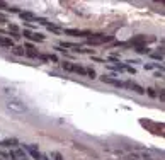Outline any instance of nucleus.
<instances>
[{
  "mask_svg": "<svg viewBox=\"0 0 165 160\" xmlns=\"http://www.w3.org/2000/svg\"><path fill=\"white\" fill-rule=\"evenodd\" d=\"M7 109L12 112H17V114H22V112H27V106L22 102V101H17V99H12V101H7Z\"/></svg>",
  "mask_w": 165,
  "mask_h": 160,
  "instance_id": "nucleus-1",
  "label": "nucleus"
},
{
  "mask_svg": "<svg viewBox=\"0 0 165 160\" xmlns=\"http://www.w3.org/2000/svg\"><path fill=\"white\" fill-rule=\"evenodd\" d=\"M112 36H106V34H92L90 38H87V43L92 46H97V45H106V43L112 41Z\"/></svg>",
  "mask_w": 165,
  "mask_h": 160,
  "instance_id": "nucleus-2",
  "label": "nucleus"
},
{
  "mask_svg": "<svg viewBox=\"0 0 165 160\" xmlns=\"http://www.w3.org/2000/svg\"><path fill=\"white\" fill-rule=\"evenodd\" d=\"M62 67H63V70H65V72L85 75V67H80V65H77V63H71V61H62Z\"/></svg>",
  "mask_w": 165,
  "mask_h": 160,
  "instance_id": "nucleus-3",
  "label": "nucleus"
},
{
  "mask_svg": "<svg viewBox=\"0 0 165 160\" xmlns=\"http://www.w3.org/2000/svg\"><path fill=\"white\" fill-rule=\"evenodd\" d=\"M150 41H153L152 36H148V38H146L145 34H141V36H138V38H133L131 41H130V45H133V46H146Z\"/></svg>",
  "mask_w": 165,
  "mask_h": 160,
  "instance_id": "nucleus-4",
  "label": "nucleus"
},
{
  "mask_svg": "<svg viewBox=\"0 0 165 160\" xmlns=\"http://www.w3.org/2000/svg\"><path fill=\"white\" fill-rule=\"evenodd\" d=\"M124 89H131L133 92H136V94H145V89H143L141 85H138V83H135V82H131V80H126L124 82Z\"/></svg>",
  "mask_w": 165,
  "mask_h": 160,
  "instance_id": "nucleus-5",
  "label": "nucleus"
},
{
  "mask_svg": "<svg viewBox=\"0 0 165 160\" xmlns=\"http://www.w3.org/2000/svg\"><path fill=\"white\" fill-rule=\"evenodd\" d=\"M100 80H102L104 83H109V85H114V87H121V89L124 87V82H123V80L111 78V77H106V75H102V77H100Z\"/></svg>",
  "mask_w": 165,
  "mask_h": 160,
  "instance_id": "nucleus-6",
  "label": "nucleus"
},
{
  "mask_svg": "<svg viewBox=\"0 0 165 160\" xmlns=\"http://www.w3.org/2000/svg\"><path fill=\"white\" fill-rule=\"evenodd\" d=\"M65 34H68V36H92L89 31H80V29H65Z\"/></svg>",
  "mask_w": 165,
  "mask_h": 160,
  "instance_id": "nucleus-7",
  "label": "nucleus"
},
{
  "mask_svg": "<svg viewBox=\"0 0 165 160\" xmlns=\"http://www.w3.org/2000/svg\"><path fill=\"white\" fill-rule=\"evenodd\" d=\"M19 17H21V19H24L26 22H29V21H36V17H38V16H34L33 12H19Z\"/></svg>",
  "mask_w": 165,
  "mask_h": 160,
  "instance_id": "nucleus-8",
  "label": "nucleus"
},
{
  "mask_svg": "<svg viewBox=\"0 0 165 160\" xmlns=\"http://www.w3.org/2000/svg\"><path fill=\"white\" fill-rule=\"evenodd\" d=\"M2 145H5V147H17V145H19V141L16 140V138H7V140H3L2 141Z\"/></svg>",
  "mask_w": 165,
  "mask_h": 160,
  "instance_id": "nucleus-9",
  "label": "nucleus"
},
{
  "mask_svg": "<svg viewBox=\"0 0 165 160\" xmlns=\"http://www.w3.org/2000/svg\"><path fill=\"white\" fill-rule=\"evenodd\" d=\"M29 39H31V41L41 43V41H44V34H41V32H33V34L29 36Z\"/></svg>",
  "mask_w": 165,
  "mask_h": 160,
  "instance_id": "nucleus-10",
  "label": "nucleus"
},
{
  "mask_svg": "<svg viewBox=\"0 0 165 160\" xmlns=\"http://www.w3.org/2000/svg\"><path fill=\"white\" fill-rule=\"evenodd\" d=\"M85 75L89 78H97V73H95V70L92 67H85Z\"/></svg>",
  "mask_w": 165,
  "mask_h": 160,
  "instance_id": "nucleus-11",
  "label": "nucleus"
},
{
  "mask_svg": "<svg viewBox=\"0 0 165 160\" xmlns=\"http://www.w3.org/2000/svg\"><path fill=\"white\" fill-rule=\"evenodd\" d=\"M136 53H140V54H150V49H148V46H136V49H135Z\"/></svg>",
  "mask_w": 165,
  "mask_h": 160,
  "instance_id": "nucleus-12",
  "label": "nucleus"
},
{
  "mask_svg": "<svg viewBox=\"0 0 165 160\" xmlns=\"http://www.w3.org/2000/svg\"><path fill=\"white\" fill-rule=\"evenodd\" d=\"M12 53H14V54H17V56H24L26 49L21 48V46H14V48H12Z\"/></svg>",
  "mask_w": 165,
  "mask_h": 160,
  "instance_id": "nucleus-13",
  "label": "nucleus"
},
{
  "mask_svg": "<svg viewBox=\"0 0 165 160\" xmlns=\"http://www.w3.org/2000/svg\"><path fill=\"white\" fill-rule=\"evenodd\" d=\"M24 54H26V56H29V58H38V56H39V53L34 51V49H27Z\"/></svg>",
  "mask_w": 165,
  "mask_h": 160,
  "instance_id": "nucleus-14",
  "label": "nucleus"
},
{
  "mask_svg": "<svg viewBox=\"0 0 165 160\" xmlns=\"http://www.w3.org/2000/svg\"><path fill=\"white\" fill-rule=\"evenodd\" d=\"M145 92L148 94L150 97H157V92H155V89H152V87H150V89H145Z\"/></svg>",
  "mask_w": 165,
  "mask_h": 160,
  "instance_id": "nucleus-15",
  "label": "nucleus"
},
{
  "mask_svg": "<svg viewBox=\"0 0 165 160\" xmlns=\"http://www.w3.org/2000/svg\"><path fill=\"white\" fill-rule=\"evenodd\" d=\"M150 54H152V58H155V60H160V61L163 60V54H162V51H160V53H150Z\"/></svg>",
  "mask_w": 165,
  "mask_h": 160,
  "instance_id": "nucleus-16",
  "label": "nucleus"
},
{
  "mask_svg": "<svg viewBox=\"0 0 165 160\" xmlns=\"http://www.w3.org/2000/svg\"><path fill=\"white\" fill-rule=\"evenodd\" d=\"M124 72H128V73H136V68L135 67H130V65H126V68H124Z\"/></svg>",
  "mask_w": 165,
  "mask_h": 160,
  "instance_id": "nucleus-17",
  "label": "nucleus"
},
{
  "mask_svg": "<svg viewBox=\"0 0 165 160\" xmlns=\"http://www.w3.org/2000/svg\"><path fill=\"white\" fill-rule=\"evenodd\" d=\"M9 29L12 31V34H17V31H19V27H17L16 24H9Z\"/></svg>",
  "mask_w": 165,
  "mask_h": 160,
  "instance_id": "nucleus-18",
  "label": "nucleus"
},
{
  "mask_svg": "<svg viewBox=\"0 0 165 160\" xmlns=\"http://www.w3.org/2000/svg\"><path fill=\"white\" fill-rule=\"evenodd\" d=\"M0 9H2V10H7V9H9V3H5V2H0Z\"/></svg>",
  "mask_w": 165,
  "mask_h": 160,
  "instance_id": "nucleus-19",
  "label": "nucleus"
},
{
  "mask_svg": "<svg viewBox=\"0 0 165 160\" xmlns=\"http://www.w3.org/2000/svg\"><path fill=\"white\" fill-rule=\"evenodd\" d=\"M126 63H131V65H135V63H140V61H138V60H128Z\"/></svg>",
  "mask_w": 165,
  "mask_h": 160,
  "instance_id": "nucleus-20",
  "label": "nucleus"
}]
</instances>
